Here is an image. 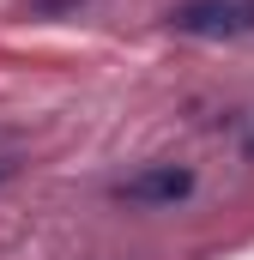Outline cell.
<instances>
[{"label":"cell","mask_w":254,"mask_h":260,"mask_svg":"<svg viewBox=\"0 0 254 260\" xmlns=\"http://www.w3.org/2000/svg\"><path fill=\"white\" fill-rule=\"evenodd\" d=\"M170 30H182V37H248L254 0H182L170 12Z\"/></svg>","instance_id":"1"},{"label":"cell","mask_w":254,"mask_h":260,"mask_svg":"<svg viewBox=\"0 0 254 260\" xmlns=\"http://www.w3.org/2000/svg\"><path fill=\"white\" fill-rule=\"evenodd\" d=\"M188 194H194V170L188 164H145L127 182H115V200L121 206H182Z\"/></svg>","instance_id":"2"},{"label":"cell","mask_w":254,"mask_h":260,"mask_svg":"<svg viewBox=\"0 0 254 260\" xmlns=\"http://www.w3.org/2000/svg\"><path fill=\"white\" fill-rule=\"evenodd\" d=\"M12 170H18V164H12V157H0V182H6V176H12Z\"/></svg>","instance_id":"3"}]
</instances>
